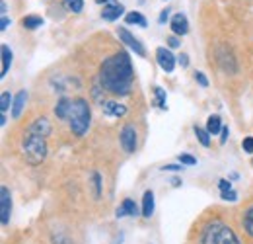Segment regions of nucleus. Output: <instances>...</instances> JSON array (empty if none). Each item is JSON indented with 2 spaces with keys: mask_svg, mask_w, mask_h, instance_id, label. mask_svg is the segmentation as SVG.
<instances>
[{
  "mask_svg": "<svg viewBox=\"0 0 253 244\" xmlns=\"http://www.w3.org/2000/svg\"><path fill=\"white\" fill-rule=\"evenodd\" d=\"M132 76H134V72H132L130 57L125 51L107 57L104 61L102 72H100V80H102L104 88L117 96H126L130 92Z\"/></svg>",
  "mask_w": 253,
  "mask_h": 244,
  "instance_id": "obj_1",
  "label": "nucleus"
},
{
  "mask_svg": "<svg viewBox=\"0 0 253 244\" xmlns=\"http://www.w3.org/2000/svg\"><path fill=\"white\" fill-rule=\"evenodd\" d=\"M68 123H70V129L76 137H82L88 131V127L92 123V113H90V106H88L86 100H82V98L72 100Z\"/></svg>",
  "mask_w": 253,
  "mask_h": 244,
  "instance_id": "obj_2",
  "label": "nucleus"
},
{
  "mask_svg": "<svg viewBox=\"0 0 253 244\" xmlns=\"http://www.w3.org/2000/svg\"><path fill=\"white\" fill-rule=\"evenodd\" d=\"M201 244H240V241L228 225L220 221H212L203 229Z\"/></svg>",
  "mask_w": 253,
  "mask_h": 244,
  "instance_id": "obj_3",
  "label": "nucleus"
},
{
  "mask_svg": "<svg viewBox=\"0 0 253 244\" xmlns=\"http://www.w3.org/2000/svg\"><path fill=\"white\" fill-rule=\"evenodd\" d=\"M21 153L29 164H39L47 156V143L45 137L35 135L33 131H27L21 141Z\"/></svg>",
  "mask_w": 253,
  "mask_h": 244,
  "instance_id": "obj_4",
  "label": "nucleus"
},
{
  "mask_svg": "<svg viewBox=\"0 0 253 244\" xmlns=\"http://www.w3.org/2000/svg\"><path fill=\"white\" fill-rule=\"evenodd\" d=\"M117 35H119V39L125 43L126 47H128V49H132L138 57H144V55H146L144 45H142V43H140V41H138V39H136V37H134L128 29H125V27H119V29H117Z\"/></svg>",
  "mask_w": 253,
  "mask_h": 244,
  "instance_id": "obj_5",
  "label": "nucleus"
},
{
  "mask_svg": "<svg viewBox=\"0 0 253 244\" xmlns=\"http://www.w3.org/2000/svg\"><path fill=\"white\" fill-rule=\"evenodd\" d=\"M119 139H121V147H123L125 153H134L136 151V129H134V125H130V123L125 125L121 129Z\"/></svg>",
  "mask_w": 253,
  "mask_h": 244,
  "instance_id": "obj_6",
  "label": "nucleus"
},
{
  "mask_svg": "<svg viewBox=\"0 0 253 244\" xmlns=\"http://www.w3.org/2000/svg\"><path fill=\"white\" fill-rule=\"evenodd\" d=\"M156 59H158V65H160L162 70L171 72L175 68V55L168 47H158L156 49Z\"/></svg>",
  "mask_w": 253,
  "mask_h": 244,
  "instance_id": "obj_7",
  "label": "nucleus"
},
{
  "mask_svg": "<svg viewBox=\"0 0 253 244\" xmlns=\"http://www.w3.org/2000/svg\"><path fill=\"white\" fill-rule=\"evenodd\" d=\"M10 211H12V196H10V190L6 186H2V190H0V217H2L4 227L10 223Z\"/></svg>",
  "mask_w": 253,
  "mask_h": 244,
  "instance_id": "obj_8",
  "label": "nucleus"
},
{
  "mask_svg": "<svg viewBox=\"0 0 253 244\" xmlns=\"http://www.w3.org/2000/svg\"><path fill=\"white\" fill-rule=\"evenodd\" d=\"M102 111H104V115H107V117H123L126 113V108L123 104H119V102L109 100V102H104V104H102Z\"/></svg>",
  "mask_w": 253,
  "mask_h": 244,
  "instance_id": "obj_9",
  "label": "nucleus"
},
{
  "mask_svg": "<svg viewBox=\"0 0 253 244\" xmlns=\"http://www.w3.org/2000/svg\"><path fill=\"white\" fill-rule=\"evenodd\" d=\"M171 31L175 35H185L189 31V20L185 14H175L171 18Z\"/></svg>",
  "mask_w": 253,
  "mask_h": 244,
  "instance_id": "obj_10",
  "label": "nucleus"
},
{
  "mask_svg": "<svg viewBox=\"0 0 253 244\" xmlns=\"http://www.w3.org/2000/svg\"><path fill=\"white\" fill-rule=\"evenodd\" d=\"M123 10H125L123 4H107L102 10V18L107 22H115V20H119V16H123Z\"/></svg>",
  "mask_w": 253,
  "mask_h": 244,
  "instance_id": "obj_11",
  "label": "nucleus"
},
{
  "mask_svg": "<svg viewBox=\"0 0 253 244\" xmlns=\"http://www.w3.org/2000/svg\"><path fill=\"white\" fill-rule=\"evenodd\" d=\"M29 131H33L35 135H41V137H49L51 135V123H49V119L47 117H37L35 121H33V125L29 127Z\"/></svg>",
  "mask_w": 253,
  "mask_h": 244,
  "instance_id": "obj_12",
  "label": "nucleus"
},
{
  "mask_svg": "<svg viewBox=\"0 0 253 244\" xmlns=\"http://www.w3.org/2000/svg\"><path fill=\"white\" fill-rule=\"evenodd\" d=\"M25 102H27V92L25 90H20L16 94V98H14V104H12V117L14 119H18L21 115V111L25 108Z\"/></svg>",
  "mask_w": 253,
  "mask_h": 244,
  "instance_id": "obj_13",
  "label": "nucleus"
},
{
  "mask_svg": "<svg viewBox=\"0 0 253 244\" xmlns=\"http://www.w3.org/2000/svg\"><path fill=\"white\" fill-rule=\"evenodd\" d=\"M70 108H72V100L68 98H61L55 106V115L59 119H66L68 121V115H70Z\"/></svg>",
  "mask_w": 253,
  "mask_h": 244,
  "instance_id": "obj_14",
  "label": "nucleus"
},
{
  "mask_svg": "<svg viewBox=\"0 0 253 244\" xmlns=\"http://www.w3.org/2000/svg\"><path fill=\"white\" fill-rule=\"evenodd\" d=\"M154 213V192L152 190H146L144 196H142V217H152Z\"/></svg>",
  "mask_w": 253,
  "mask_h": 244,
  "instance_id": "obj_15",
  "label": "nucleus"
},
{
  "mask_svg": "<svg viewBox=\"0 0 253 244\" xmlns=\"http://www.w3.org/2000/svg\"><path fill=\"white\" fill-rule=\"evenodd\" d=\"M119 219L121 217H126V215H132V217H136L138 215V207H136V203L132 201V200H125L119 207H117V213H115Z\"/></svg>",
  "mask_w": 253,
  "mask_h": 244,
  "instance_id": "obj_16",
  "label": "nucleus"
},
{
  "mask_svg": "<svg viewBox=\"0 0 253 244\" xmlns=\"http://www.w3.org/2000/svg\"><path fill=\"white\" fill-rule=\"evenodd\" d=\"M10 65H12V51L8 45H2V72H0V76H6V72L10 70Z\"/></svg>",
  "mask_w": 253,
  "mask_h": 244,
  "instance_id": "obj_17",
  "label": "nucleus"
},
{
  "mask_svg": "<svg viewBox=\"0 0 253 244\" xmlns=\"http://www.w3.org/2000/svg\"><path fill=\"white\" fill-rule=\"evenodd\" d=\"M207 131H209L211 135L222 133V121H220L218 115H211V117H209V121H207Z\"/></svg>",
  "mask_w": 253,
  "mask_h": 244,
  "instance_id": "obj_18",
  "label": "nucleus"
},
{
  "mask_svg": "<svg viewBox=\"0 0 253 244\" xmlns=\"http://www.w3.org/2000/svg\"><path fill=\"white\" fill-rule=\"evenodd\" d=\"M21 25L25 29H37L39 25H43V18L41 16H25L21 20Z\"/></svg>",
  "mask_w": 253,
  "mask_h": 244,
  "instance_id": "obj_19",
  "label": "nucleus"
},
{
  "mask_svg": "<svg viewBox=\"0 0 253 244\" xmlns=\"http://www.w3.org/2000/svg\"><path fill=\"white\" fill-rule=\"evenodd\" d=\"M125 22L128 25H140V27H146V18L142 16V14H138V12H130V14H126L125 16Z\"/></svg>",
  "mask_w": 253,
  "mask_h": 244,
  "instance_id": "obj_20",
  "label": "nucleus"
},
{
  "mask_svg": "<svg viewBox=\"0 0 253 244\" xmlns=\"http://www.w3.org/2000/svg\"><path fill=\"white\" fill-rule=\"evenodd\" d=\"M195 135H197V139L201 141V145H203V147H209V145H211V133H209L207 129H203V127H197V125H195Z\"/></svg>",
  "mask_w": 253,
  "mask_h": 244,
  "instance_id": "obj_21",
  "label": "nucleus"
},
{
  "mask_svg": "<svg viewBox=\"0 0 253 244\" xmlns=\"http://www.w3.org/2000/svg\"><path fill=\"white\" fill-rule=\"evenodd\" d=\"M244 229H246V233L253 239V205L246 211V215H244Z\"/></svg>",
  "mask_w": 253,
  "mask_h": 244,
  "instance_id": "obj_22",
  "label": "nucleus"
},
{
  "mask_svg": "<svg viewBox=\"0 0 253 244\" xmlns=\"http://www.w3.org/2000/svg\"><path fill=\"white\" fill-rule=\"evenodd\" d=\"M63 6H64L66 10H70V12L78 14V12H82L84 2H82V0H63Z\"/></svg>",
  "mask_w": 253,
  "mask_h": 244,
  "instance_id": "obj_23",
  "label": "nucleus"
},
{
  "mask_svg": "<svg viewBox=\"0 0 253 244\" xmlns=\"http://www.w3.org/2000/svg\"><path fill=\"white\" fill-rule=\"evenodd\" d=\"M154 100H156V106L166 110V92L160 88V86H154Z\"/></svg>",
  "mask_w": 253,
  "mask_h": 244,
  "instance_id": "obj_24",
  "label": "nucleus"
},
{
  "mask_svg": "<svg viewBox=\"0 0 253 244\" xmlns=\"http://www.w3.org/2000/svg\"><path fill=\"white\" fill-rule=\"evenodd\" d=\"M10 104H14V100H12L10 92H2V96H0V111H2V115L8 111Z\"/></svg>",
  "mask_w": 253,
  "mask_h": 244,
  "instance_id": "obj_25",
  "label": "nucleus"
},
{
  "mask_svg": "<svg viewBox=\"0 0 253 244\" xmlns=\"http://www.w3.org/2000/svg\"><path fill=\"white\" fill-rule=\"evenodd\" d=\"M179 162L187 164V166H193V164H197V158L191 156V155H179Z\"/></svg>",
  "mask_w": 253,
  "mask_h": 244,
  "instance_id": "obj_26",
  "label": "nucleus"
},
{
  "mask_svg": "<svg viewBox=\"0 0 253 244\" xmlns=\"http://www.w3.org/2000/svg\"><path fill=\"white\" fill-rule=\"evenodd\" d=\"M94 188H96V198H100V194H102V176L98 172L94 174Z\"/></svg>",
  "mask_w": 253,
  "mask_h": 244,
  "instance_id": "obj_27",
  "label": "nucleus"
},
{
  "mask_svg": "<svg viewBox=\"0 0 253 244\" xmlns=\"http://www.w3.org/2000/svg\"><path fill=\"white\" fill-rule=\"evenodd\" d=\"M242 147H244V151H246V153L253 155V137H246V139H244V143H242Z\"/></svg>",
  "mask_w": 253,
  "mask_h": 244,
  "instance_id": "obj_28",
  "label": "nucleus"
},
{
  "mask_svg": "<svg viewBox=\"0 0 253 244\" xmlns=\"http://www.w3.org/2000/svg\"><path fill=\"white\" fill-rule=\"evenodd\" d=\"M222 200H224V201H236V200H238V194H236L234 190H230V192H222Z\"/></svg>",
  "mask_w": 253,
  "mask_h": 244,
  "instance_id": "obj_29",
  "label": "nucleus"
},
{
  "mask_svg": "<svg viewBox=\"0 0 253 244\" xmlns=\"http://www.w3.org/2000/svg\"><path fill=\"white\" fill-rule=\"evenodd\" d=\"M195 80H197L203 88H207V86H209V80H207V76H205L203 72H195Z\"/></svg>",
  "mask_w": 253,
  "mask_h": 244,
  "instance_id": "obj_30",
  "label": "nucleus"
},
{
  "mask_svg": "<svg viewBox=\"0 0 253 244\" xmlns=\"http://www.w3.org/2000/svg\"><path fill=\"white\" fill-rule=\"evenodd\" d=\"M168 45H169L171 49H175V47H179V45H181V41H179V37H177V35H171V37H168Z\"/></svg>",
  "mask_w": 253,
  "mask_h": 244,
  "instance_id": "obj_31",
  "label": "nucleus"
},
{
  "mask_svg": "<svg viewBox=\"0 0 253 244\" xmlns=\"http://www.w3.org/2000/svg\"><path fill=\"white\" fill-rule=\"evenodd\" d=\"M183 166H179V164H166V166H162V170L164 172H177V170H181Z\"/></svg>",
  "mask_w": 253,
  "mask_h": 244,
  "instance_id": "obj_32",
  "label": "nucleus"
},
{
  "mask_svg": "<svg viewBox=\"0 0 253 244\" xmlns=\"http://www.w3.org/2000/svg\"><path fill=\"white\" fill-rule=\"evenodd\" d=\"M218 188H220V192H230L232 190V184L228 180H220L218 182Z\"/></svg>",
  "mask_w": 253,
  "mask_h": 244,
  "instance_id": "obj_33",
  "label": "nucleus"
},
{
  "mask_svg": "<svg viewBox=\"0 0 253 244\" xmlns=\"http://www.w3.org/2000/svg\"><path fill=\"white\" fill-rule=\"evenodd\" d=\"M168 18H169V8H166V10H164V12L160 14L158 22H160V23H166V22H168Z\"/></svg>",
  "mask_w": 253,
  "mask_h": 244,
  "instance_id": "obj_34",
  "label": "nucleus"
},
{
  "mask_svg": "<svg viewBox=\"0 0 253 244\" xmlns=\"http://www.w3.org/2000/svg\"><path fill=\"white\" fill-rule=\"evenodd\" d=\"M177 61H179V65H181V67H187V65H189V57H187L185 53H181V55L177 57Z\"/></svg>",
  "mask_w": 253,
  "mask_h": 244,
  "instance_id": "obj_35",
  "label": "nucleus"
},
{
  "mask_svg": "<svg viewBox=\"0 0 253 244\" xmlns=\"http://www.w3.org/2000/svg\"><path fill=\"white\" fill-rule=\"evenodd\" d=\"M228 135H230V129H228V127H222V135H220V143H222V145L228 141Z\"/></svg>",
  "mask_w": 253,
  "mask_h": 244,
  "instance_id": "obj_36",
  "label": "nucleus"
},
{
  "mask_svg": "<svg viewBox=\"0 0 253 244\" xmlns=\"http://www.w3.org/2000/svg\"><path fill=\"white\" fill-rule=\"evenodd\" d=\"M8 25H10V20H8V18H6V16H2V22H0V29H2V31H4V29H6V27H8Z\"/></svg>",
  "mask_w": 253,
  "mask_h": 244,
  "instance_id": "obj_37",
  "label": "nucleus"
},
{
  "mask_svg": "<svg viewBox=\"0 0 253 244\" xmlns=\"http://www.w3.org/2000/svg\"><path fill=\"white\" fill-rule=\"evenodd\" d=\"M0 8H2L0 12H2V14H6V2H4V0H2V4H0Z\"/></svg>",
  "mask_w": 253,
  "mask_h": 244,
  "instance_id": "obj_38",
  "label": "nucleus"
},
{
  "mask_svg": "<svg viewBox=\"0 0 253 244\" xmlns=\"http://www.w3.org/2000/svg\"><path fill=\"white\" fill-rule=\"evenodd\" d=\"M98 2H100V4H104V2H109V0H98Z\"/></svg>",
  "mask_w": 253,
  "mask_h": 244,
  "instance_id": "obj_39",
  "label": "nucleus"
}]
</instances>
